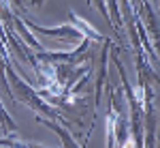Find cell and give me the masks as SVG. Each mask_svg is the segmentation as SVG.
<instances>
[{
	"label": "cell",
	"mask_w": 160,
	"mask_h": 148,
	"mask_svg": "<svg viewBox=\"0 0 160 148\" xmlns=\"http://www.w3.org/2000/svg\"><path fill=\"white\" fill-rule=\"evenodd\" d=\"M28 26L32 28V30H37L41 35H49V37H58V39H64V41H79V39L83 37L75 26H68V24H62V26H56V28H43V26H37L32 24V22H28Z\"/></svg>",
	"instance_id": "obj_1"
},
{
	"label": "cell",
	"mask_w": 160,
	"mask_h": 148,
	"mask_svg": "<svg viewBox=\"0 0 160 148\" xmlns=\"http://www.w3.org/2000/svg\"><path fill=\"white\" fill-rule=\"evenodd\" d=\"M41 123L47 124L49 129H53V131L60 135V140L64 142V148H81V146H79V144H77V142L73 140V135H71V133L64 129V127H60L58 123H53V118H41Z\"/></svg>",
	"instance_id": "obj_2"
},
{
	"label": "cell",
	"mask_w": 160,
	"mask_h": 148,
	"mask_svg": "<svg viewBox=\"0 0 160 148\" xmlns=\"http://www.w3.org/2000/svg\"><path fill=\"white\" fill-rule=\"evenodd\" d=\"M68 17H71V22H73V24H75V28H77V30H79V32H81L83 37H92V39H94V41H102V37H100L98 32H96V30H94L92 26L88 24V22H83L81 17H77V15H75L73 11L68 13Z\"/></svg>",
	"instance_id": "obj_3"
},
{
	"label": "cell",
	"mask_w": 160,
	"mask_h": 148,
	"mask_svg": "<svg viewBox=\"0 0 160 148\" xmlns=\"http://www.w3.org/2000/svg\"><path fill=\"white\" fill-rule=\"evenodd\" d=\"M107 2H109V9H111V13H109L111 26L118 30V28L122 26V19H120V7H118V2H115V0H107Z\"/></svg>",
	"instance_id": "obj_4"
},
{
	"label": "cell",
	"mask_w": 160,
	"mask_h": 148,
	"mask_svg": "<svg viewBox=\"0 0 160 148\" xmlns=\"http://www.w3.org/2000/svg\"><path fill=\"white\" fill-rule=\"evenodd\" d=\"M0 120H2V124H4V131H13L15 129V124H13L11 116L4 112V107H2V103H0Z\"/></svg>",
	"instance_id": "obj_5"
},
{
	"label": "cell",
	"mask_w": 160,
	"mask_h": 148,
	"mask_svg": "<svg viewBox=\"0 0 160 148\" xmlns=\"http://www.w3.org/2000/svg\"><path fill=\"white\" fill-rule=\"evenodd\" d=\"M94 4H96V9H98V11L105 15V19H109V22H111V17H109V9H107L105 0H94Z\"/></svg>",
	"instance_id": "obj_6"
},
{
	"label": "cell",
	"mask_w": 160,
	"mask_h": 148,
	"mask_svg": "<svg viewBox=\"0 0 160 148\" xmlns=\"http://www.w3.org/2000/svg\"><path fill=\"white\" fill-rule=\"evenodd\" d=\"M43 2H45V0H32V4H34V7H41Z\"/></svg>",
	"instance_id": "obj_7"
}]
</instances>
